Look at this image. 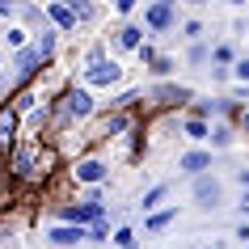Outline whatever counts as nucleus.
<instances>
[{
    "label": "nucleus",
    "mask_w": 249,
    "mask_h": 249,
    "mask_svg": "<svg viewBox=\"0 0 249 249\" xmlns=\"http://www.w3.org/2000/svg\"><path fill=\"white\" fill-rule=\"evenodd\" d=\"M59 165H64V157H59V144H51V140H21L4 157L9 182H21V186H47L59 173Z\"/></svg>",
    "instance_id": "obj_1"
},
{
    "label": "nucleus",
    "mask_w": 249,
    "mask_h": 249,
    "mask_svg": "<svg viewBox=\"0 0 249 249\" xmlns=\"http://www.w3.org/2000/svg\"><path fill=\"white\" fill-rule=\"evenodd\" d=\"M93 114V97L85 89H64L59 97L51 102V127L47 131H64V127H72V123H80V118Z\"/></svg>",
    "instance_id": "obj_2"
},
{
    "label": "nucleus",
    "mask_w": 249,
    "mask_h": 249,
    "mask_svg": "<svg viewBox=\"0 0 249 249\" xmlns=\"http://www.w3.org/2000/svg\"><path fill=\"white\" fill-rule=\"evenodd\" d=\"M68 178H72L76 186H102L106 178H110V165H106L102 157H80V160H72Z\"/></svg>",
    "instance_id": "obj_3"
},
{
    "label": "nucleus",
    "mask_w": 249,
    "mask_h": 249,
    "mask_svg": "<svg viewBox=\"0 0 249 249\" xmlns=\"http://www.w3.org/2000/svg\"><path fill=\"white\" fill-rule=\"evenodd\" d=\"M17 144H21V118H17L13 106H0V160L9 157Z\"/></svg>",
    "instance_id": "obj_4"
},
{
    "label": "nucleus",
    "mask_w": 249,
    "mask_h": 249,
    "mask_svg": "<svg viewBox=\"0 0 249 249\" xmlns=\"http://www.w3.org/2000/svg\"><path fill=\"white\" fill-rule=\"evenodd\" d=\"M118 76H123V68H118L114 59H106L102 51L89 55V68H85V80H89V85H114Z\"/></svg>",
    "instance_id": "obj_5"
},
{
    "label": "nucleus",
    "mask_w": 249,
    "mask_h": 249,
    "mask_svg": "<svg viewBox=\"0 0 249 249\" xmlns=\"http://www.w3.org/2000/svg\"><path fill=\"white\" fill-rule=\"evenodd\" d=\"M9 106L17 110V118H30V114H38V110H42L47 102H42V97H38L34 89H17V97H13Z\"/></svg>",
    "instance_id": "obj_6"
},
{
    "label": "nucleus",
    "mask_w": 249,
    "mask_h": 249,
    "mask_svg": "<svg viewBox=\"0 0 249 249\" xmlns=\"http://www.w3.org/2000/svg\"><path fill=\"white\" fill-rule=\"evenodd\" d=\"M195 198H198V207H220V182H215V178H198Z\"/></svg>",
    "instance_id": "obj_7"
},
{
    "label": "nucleus",
    "mask_w": 249,
    "mask_h": 249,
    "mask_svg": "<svg viewBox=\"0 0 249 249\" xmlns=\"http://www.w3.org/2000/svg\"><path fill=\"white\" fill-rule=\"evenodd\" d=\"M85 236H89V232L76 228V224H59V228H51V241H55V245H64V249H76Z\"/></svg>",
    "instance_id": "obj_8"
},
{
    "label": "nucleus",
    "mask_w": 249,
    "mask_h": 249,
    "mask_svg": "<svg viewBox=\"0 0 249 249\" xmlns=\"http://www.w3.org/2000/svg\"><path fill=\"white\" fill-rule=\"evenodd\" d=\"M190 102V89H182V85H160L157 89V106H165V110H169V106H186Z\"/></svg>",
    "instance_id": "obj_9"
},
{
    "label": "nucleus",
    "mask_w": 249,
    "mask_h": 249,
    "mask_svg": "<svg viewBox=\"0 0 249 249\" xmlns=\"http://www.w3.org/2000/svg\"><path fill=\"white\" fill-rule=\"evenodd\" d=\"M144 21H148V30H169V21H173V4H152L144 13Z\"/></svg>",
    "instance_id": "obj_10"
},
{
    "label": "nucleus",
    "mask_w": 249,
    "mask_h": 249,
    "mask_svg": "<svg viewBox=\"0 0 249 249\" xmlns=\"http://www.w3.org/2000/svg\"><path fill=\"white\" fill-rule=\"evenodd\" d=\"M17 68H21V80H30V76H38V68H42V55L34 51V47H26V51L17 55Z\"/></svg>",
    "instance_id": "obj_11"
},
{
    "label": "nucleus",
    "mask_w": 249,
    "mask_h": 249,
    "mask_svg": "<svg viewBox=\"0 0 249 249\" xmlns=\"http://www.w3.org/2000/svg\"><path fill=\"white\" fill-rule=\"evenodd\" d=\"M186 173H195V178H203V169H211V152H186L182 160H178Z\"/></svg>",
    "instance_id": "obj_12"
},
{
    "label": "nucleus",
    "mask_w": 249,
    "mask_h": 249,
    "mask_svg": "<svg viewBox=\"0 0 249 249\" xmlns=\"http://www.w3.org/2000/svg\"><path fill=\"white\" fill-rule=\"evenodd\" d=\"M118 47H123V51H140V47H144V30L140 26H123L118 30Z\"/></svg>",
    "instance_id": "obj_13"
},
{
    "label": "nucleus",
    "mask_w": 249,
    "mask_h": 249,
    "mask_svg": "<svg viewBox=\"0 0 249 249\" xmlns=\"http://www.w3.org/2000/svg\"><path fill=\"white\" fill-rule=\"evenodd\" d=\"M47 17H51L59 30H76V17H72V9H68V4H47Z\"/></svg>",
    "instance_id": "obj_14"
},
{
    "label": "nucleus",
    "mask_w": 249,
    "mask_h": 249,
    "mask_svg": "<svg viewBox=\"0 0 249 249\" xmlns=\"http://www.w3.org/2000/svg\"><path fill=\"white\" fill-rule=\"evenodd\" d=\"M182 131L190 135V140H207V135H211V127L203 123V118H186V123H182Z\"/></svg>",
    "instance_id": "obj_15"
},
{
    "label": "nucleus",
    "mask_w": 249,
    "mask_h": 249,
    "mask_svg": "<svg viewBox=\"0 0 249 249\" xmlns=\"http://www.w3.org/2000/svg\"><path fill=\"white\" fill-rule=\"evenodd\" d=\"M34 51L42 55V64H47V59H51V55H55V34H51V30H47V34H42V38L34 42Z\"/></svg>",
    "instance_id": "obj_16"
},
{
    "label": "nucleus",
    "mask_w": 249,
    "mask_h": 249,
    "mask_svg": "<svg viewBox=\"0 0 249 249\" xmlns=\"http://www.w3.org/2000/svg\"><path fill=\"white\" fill-rule=\"evenodd\" d=\"M173 211H157V215H148V232H160V228H169Z\"/></svg>",
    "instance_id": "obj_17"
},
{
    "label": "nucleus",
    "mask_w": 249,
    "mask_h": 249,
    "mask_svg": "<svg viewBox=\"0 0 249 249\" xmlns=\"http://www.w3.org/2000/svg\"><path fill=\"white\" fill-rule=\"evenodd\" d=\"M68 9H72V17H76V21H89V17H93V4H85V0H72Z\"/></svg>",
    "instance_id": "obj_18"
},
{
    "label": "nucleus",
    "mask_w": 249,
    "mask_h": 249,
    "mask_svg": "<svg viewBox=\"0 0 249 249\" xmlns=\"http://www.w3.org/2000/svg\"><path fill=\"white\" fill-rule=\"evenodd\" d=\"M114 245L118 249H135V232H131V228H118V232H114Z\"/></svg>",
    "instance_id": "obj_19"
},
{
    "label": "nucleus",
    "mask_w": 249,
    "mask_h": 249,
    "mask_svg": "<svg viewBox=\"0 0 249 249\" xmlns=\"http://www.w3.org/2000/svg\"><path fill=\"white\" fill-rule=\"evenodd\" d=\"M85 232H89V241H110V232H106V220L89 224V228H85Z\"/></svg>",
    "instance_id": "obj_20"
},
{
    "label": "nucleus",
    "mask_w": 249,
    "mask_h": 249,
    "mask_svg": "<svg viewBox=\"0 0 249 249\" xmlns=\"http://www.w3.org/2000/svg\"><path fill=\"white\" fill-rule=\"evenodd\" d=\"M211 140H215V148H228V144H232V131H228V127H215Z\"/></svg>",
    "instance_id": "obj_21"
},
{
    "label": "nucleus",
    "mask_w": 249,
    "mask_h": 249,
    "mask_svg": "<svg viewBox=\"0 0 249 249\" xmlns=\"http://www.w3.org/2000/svg\"><path fill=\"white\" fill-rule=\"evenodd\" d=\"M160 198H165V186H152V190L144 195V211H148V207H157Z\"/></svg>",
    "instance_id": "obj_22"
},
{
    "label": "nucleus",
    "mask_w": 249,
    "mask_h": 249,
    "mask_svg": "<svg viewBox=\"0 0 249 249\" xmlns=\"http://www.w3.org/2000/svg\"><path fill=\"white\" fill-rule=\"evenodd\" d=\"M232 72H236V80H249V55H245V59H236Z\"/></svg>",
    "instance_id": "obj_23"
},
{
    "label": "nucleus",
    "mask_w": 249,
    "mask_h": 249,
    "mask_svg": "<svg viewBox=\"0 0 249 249\" xmlns=\"http://www.w3.org/2000/svg\"><path fill=\"white\" fill-rule=\"evenodd\" d=\"M9 186H13V182H9V173H4V160H0V198L9 195Z\"/></svg>",
    "instance_id": "obj_24"
},
{
    "label": "nucleus",
    "mask_w": 249,
    "mask_h": 249,
    "mask_svg": "<svg viewBox=\"0 0 249 249\" xmlns=\"http://www.w3.org/2000/svg\"><path fill=\"white\" fill-rule=\"evenodd\" d=\"M215 59L220 64H232V47H215Z\"/></svg>",
    "instance_id": "obj_25"
},
{
    "label": "nucleus",
    "mask_w": 249,
    "mask_h": 249,
    "mask_svg": "<svg viewBox=\"0 0 249 249\" xmlns=\"http://www.w3.org/2000/svg\"><path fill=\"white\" fill-rule=\"evenodd\" d=\"M152 68H157L160 76H165V72H169V68H173V59H165V55H157V64H152Z\"/></svg>",
    "instance_id": "obj_26"
},
{
    "label": "nucleus",
    "mask_w": 249,
    "mask_h": 249,
    "mask_svg": "<svg viewBox=\"0 0 249 249\" xmlns=\"http://www.w3.org/2000/svg\"><path fill=\"white\" fill-rule=\"evenodd\" d=\"M241 127H245V131H249V110H245V114H241Z\"/></svg>",
    "instance_id": "obj_27"
},
{
    "label": "nucleus",
    "mask_w": 249,
    "mask_h": 249,
    "mask_svg": "<svg viewBox=\"0 0 249 249\" xmlns=\"http://www.w3.org/2000/svg\"><path fill=\"white\" fill-rule=\"evenodd\" d=\"M241 182H249V169H245V173H241Z\"/></svg>",
    "instance_id": "obj_28"
},
{
    "label": "nucleus",
    "mask_w": 249,
    "mask_h": 249,
    "mask_svg": "<svg viewBox=\"0 0 249 249\" xmlns=\"http://www.w3.org/2000/svg\"><path fill=\"white\" fill-rule=\"evenodd\" d=\"M245 211H249V195H245Z\"/></svg>",
    "instance_id": "obj_29"
}]
</instances>
